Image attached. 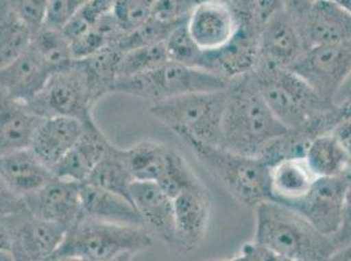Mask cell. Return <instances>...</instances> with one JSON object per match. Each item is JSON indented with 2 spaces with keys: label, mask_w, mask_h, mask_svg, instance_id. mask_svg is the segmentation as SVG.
I'll return each mask as SVG.
<instances>
[{
  "label": "cell",
  "mask_w": 351,
  "mask_h": 261,
  "mask_svg": "<svg viewBox=\"0 0 351 261\" xmlns=\"http://www.w3.org/2000/svg\"><path fill=\"white\" fill-rule=\"evenodd\" d=\"M130 197L143 219L145 228L164 243L173 247L175 206L173 199L155 182L134 180Z\"/></svg>",
  "instance_id": "e0dca14e"
},
{
  "label": "cell",
  "mask_w": 351,
  "mask_h": 261,
  "mask_svg": "<svg viewBox=\"0 0 351 261\" xmlns=\"http://www.w3.org/2000/svg\"><path fill=\"white\" fill-rule=\"evenodd\" d=\"M298 27L307 49L351 41V15L335 0H315Z\"/></svg>",
  "instance_id": "ac0fdd59"
},
{
  "label": "cell",
  "mask_w": 351,
  "mask_h": 261,
  "mask_svg": "<svg viewBox=\"0 0 351 261\" xmlns=\"http://www.w3.org/2000/svg\"><path fill=\"white\" fill-rule=\"evenodd\" d=\"M50 0H19L15 11L33 33L45 25Z\"/></svg>",
  "instance_id": "74e56055"
},
{
  "label": "cell",
  "mask_w": 351,
  "mask_h": 261,
  "mask_svg": "<svg viewBox=\"0 0 351 261\" xmlns=\"http://www.w3.org/2000/svg\"><path fill=\"white\" fill-rule=\"evenodd\" d=\"M332 133L338 139L341 146H343L351 165V116L342 119L332 130Z\"/></svg>",
  "instance_id": "ee69618b"
},
{
  "label": "cell",
  "mask_w": 351,
  "mask_h": 261,
  "mask_svg": "<svg viewBox=\"0 0 351 261\" xmlns=\"http://www.w3.org/2000/svg\"><path fill=\"white\" fill-rule=\"evenodd\" d=\"M199 183V178L194 174L189 163L173 149L168 167L158 184L173 199L184 189H191Z\"/></svg>",
  "instance_id": "836d02e7"
},
{
  "label": "cell",
  "mask_w": 351,
  "mask_h": 261,
  "mask_svg": "<svg viewBox=\"0 0 351 261\" xmlns=\"http://www.w3.org/2000/svg\"><path fill=\"white\" fill-rule=\"evenodd\" d=\"M227 87L228 83L214 73L169 59L148 72L118 77L114 93L158 102L195 92L221 90Z\"/></svg>",
  "instance_id": "52a82bcc"
},
{
  "label": "cell",
  "mask_w": 351,
  "mask_h": 261,
  "mask_svg": "<svg viewBox=\"0 0 351 261\" xmlns=\"http://www.w3.org/2000/svg\"><path fill=\"white\" fill-rule=\"evenodd\" d=\"M134 180L125 149L112 144L84 183L114 192L132 200L130 189Z\"/></svg>",
  "instance_id": "4316f807"
},
{
  "label": "cell",
  "mask_w": 351,
  "mask_h": 261,
  "mask_svg": "<svg viewBox=\"0 0 351 261\" xmlns=\"http://www.w3.org/2000/svg\"><path fill=\"white\" fill-rule=\"evenodd\" d=\"M290 70L325 101L336 103L338 92L351 76V41L309 47Z\"/></svg>",
  "instance_id": "9c48e42d"
},
{
  "label": "cell",
  "mask_w": 351,
  "mask_h": 261,
  "mask_svg": "<svg viewBox=\"0 0 351 261\" xmlns=\"http://www.w3.org/2000/svg\"><path fill=\"white\" fill-rule=\"evenodd\" d=\"M260 29L241 23L234 37L214 51H202L198 68L214 73L228 84L253 72L258 61Z\"/></svg>",
  "instance_id": "4fadbf2b"
},
{
  "label": "cell",
  "mask_w": 351,
  "mask_h": 261,
  "mask_svg": "<svg viewBox=\"0 0 351 261\" xmlns=\"http://www.w3.org/2000/svg\"><path fill=\"white\" fill-rule=\"evenodd\" d=\"M116 0H88L63 27L64 36L73 41L90 29L104 15L110 12Z\"/></svg>",
  "instance_id": "e575fe53"
},
{
  "label": "cell",
  "mask_w": 351,
  "mask_h": 261,
  "mask_svg": "<svg viewBox=\"0 0 351 261\" xmlns=\"http://www.w3.org/2000/svg\"><path fill=\"white\" fill-rule=\"evenodd\" d=\"M80 202L83 217L118 225L145 226L132 200L114 192L80 183Z\"/></svg>",
  "instance_id": "cb8c5ba5"
},
{
  "label": "cell",
  "mask_w": 351,
  "mask_h": 261,
  "mask_svg": "<svg viewBox=\"0 0 351 261\" xmlns=\"http://www.w3.org/2000/svg\"><path fill=\"white\" fill-rule=\"evenodd\" d=\"M253 73L267 106L286 128L313 127L326 133L345 119L337 103L325 101L291 70H256Z\"/></svg>",
  "instance_id": "7a4b0ae2"
},
{
  "label": "cell",
  "mask_w": 351,
  "mask_h": 261,
  "mask_svg": "<svg viewBox=\"0 0 351 261\" xmlns=\"http://www.w3.org/2000/svg\"><path fill=\"white\" fill-rule=\"evenodd\" d=\"M41 118L70 116L90 123L95 105L89 98L86 80L75 59L71 67L53 73L44 89L27 103Z\"/></svg>",
  "instance_id": "ba28073f"
},
{
  "label": "cell",
  "mask_w": 351,
  "mask_h": 261,
  "mask_svg": "<svg viewBox=\"0 0 351 261\" xmlns=\"http://www.w3.org/2000/svg\"><path fill=\"white\" fill-rule=\"evenodd\" d=\"M330 239L335 243L337 249L351 243V171L350 180H349V186H348L346 196H345L341 225H339V229L337 230L336 234H333L330 236Z\"/></svg>",
  "instance_id": "60d3db41"
},
{
  "label": "cell",
  "mask_w": 351,
  "mask_h": 261,
  "mask_svg": "<svg viewBox=\"0 0 351 261\" xmlns=\"http://www.w3.org/2000/svg\"><path fill=\"white\" fill-rule=\"evenodd\" d=\"M256 70H290L307 50L293 17L283 8L271 16L260 30Z\"/></svg>",
  "instance_id": "7c38bea8"
},
{
  "label": "cell",
  "mask_w": 351,
  "mask_h": 261,
  "mask_svg": "<svg viewBox=\"0 0 351 261\" xmlns=\"http://www.w3.org/2000/svg\"><path fill=\"white\" fill-rule=\"evenodd\" d=\"M304 157L278 161L270 166L271 200L278 203H295L306 196L316 180Z\"/></svg>",
  "instance_id": "d4e9b609"
},
{
  "label": "cell",
  "mask_w": 351,
  "mask_h": 261,
  "mask_svg": "<svg viewBox=\"0 0 351 261\" xmlns=\"http://www.w3.org/2000/svg\"><path fill=\"white\" fill-rule=\"evenodd\" d=\"M185 21L186 20L165 21V20L151 16L136 28L125 33L119 38L116 47L119 51L123 53V51L132 50L135 47H141V46L165 42V40L168 38V36L173 31V29Z\"/></svg>",
  "instance_id": "1f68e13d"
},
{
  "label": "cell",
  "mask_w": 351,
  "mask_h": 261,
  "mask_svg": "<svg viewBox=\"0 0 351 261\" xmlns=\"http://www.w3.org/2000/svg\"><path fill=\"white\" fill-rule=\"evenodd\" d=\"M304 159L317 178L338 176L351 170L350 160L332 130L312 140Z\"/></svg>",
  "instance_id": "83f0119b"
},
{
  "label": "cell",
  "mask_w": 351,
  "mask_h": 261,
  "mask_svg": "<svg viewBox=\"0 0 351 261\" xmlns=\"http://www.w3.org/2000/svg\"><path fill=\"white\" fill-rule=\"evenodd\" d=\"M180 139L237 202L256 208L263 202L271 200L270 166L265 161L223 146L206 144L189 136Z\"/></svg>",
  "instance_id": "5b68a950"
},
{
  "label": "cell",
  "mask_w": 351,
  "mask_h": 261,
  "mask_svg": "<svg viewBox=\"0 0 351 261\" xmlns=\"http://www.w3.org/2000/svg\"><path fill=\"white\" fill-rule=\"evenodd\" d=\"M0 253H10L11 255V238L10 232L0 218Z\"/></svg>",
  "instance_id": "bcb514c9"
},
{
  "label": "cell",
  "mask_w": 351,
  "mask_h": 261,
  "mask_svg": "<svg viewBox=\"0 0 351 261\" xmlns=\"http://www.w3.org/2000/svg\"><path fill=\"white\" fill-rule=\"evenodd\" d=\"M286 130L265 101L254 73L228 84L220 146L260 157L263 149Z\"/></svg>",
  "instance_id": "6da1fadb"
},
{
  "label": "cell",
  "mask_w": 351,
  "mask_h": 261,
  "mask_svg": "<svg viewBox=\"0 0 351 261\" xmlns=\"http://www.w3.org/2000/svg\"><path fill=\"white\" fill-rule=\"evenodd\" d=\"M87 124L70 116L44 118L33 136L29 148L41 162L53 170L82 137Z\"/></svg>",
  "instance_id": "d6986e66"
},
{
  "label": "cell",
  "mask_w": 351,
  "mask_h": 261,
  "mask_svg": "<svg viewBox=\"0 0 351 261\" xmlns=\"http://www.w3.org/2000/svg\"><path fill=\"white\" fill-rule=\"evenodd\" d=\"M51 74L29 46L19 58L0 68V90L16 101L28 103L44 89Z\"/></svg>",
  "instance_id": "ffe728a7"
},
{
  "label": "cell",
  "mask_w": 351,
  "mask_h": 261,
  "mask_svg": "<svg viewBox=\"0 0 351 261\" xmlns=\"http://www.w3.org/2000/svg\"><path fill=\"white\" fill-rule=\"evenodd\" d=\"M167 60H169V58L164 42L147 44L123 51L119 61V77L148 72Z\"/></svg>",
  "instance_id": "d6a6232c"
},
{
  "label": "cell",
  "mask_w": 351,
  "mask_h": 261,
  "mask_svg": "<svg viewBox=\"0 0 351 261\" xmlns=\"http://www.w3.org/2000/svg\"><path fill=\"white\" fill-rule=\"evenodd\" d=\"M151 14L165 21L186 20L191 11L204 0H149Z\"/></svg>",
  "instance_id": "8d00e7d4"
},
{
  "label": "cell",
  "mask_w": 351,
  "mask_h": 261,
  "mask_svg": "<svg viewBox=\"0 0 351 261\" xmlns=\"http://www.w3.org/2000/svg\"><path fill=\"white\" fill-rule=\"evenodd\" d=\"M0 176L11 191L24 200L47 184L54 174L30 148H25L0 157Z\"/></svg>",
  "instance_id": "7402d4cb"
},
{
  "label": "cell",
  "mask_w": 351,
  "mask_h": 261,
  "mask_svg": "<svg viewBox=\"0 0 351 261\" xmlns=\"http://www.w3.org/2000/svg\"><path fill=\"white\" fill-rule=\"evenodd\" d=\"M230 260L234 261H280L278 256L271 252L267 247L252 241L244 243L237 249V252L230 258Z\"/></svg>",
  "instance_id": "ab89813d"
},
{
  "label": "cell",
  "mask_w": 351,
  "mask_h": 261,
  "mask_svg": "<svg viewBox=\"0 0 351 261\" xmlns=\"http://www.w3.org/2000/svg\"><path fill=\"white\" fill-rule=\"evenodd\" d=\"M121 55L122 51L112 46L86 58L76 59L86 80L89 98L95 106L106 94L114 93Z\"/></svg>",
  "instance_id": "484cf974"
},
{
  "label": "cell",
  "mask_w": 351,
  "mask_h": 261,
  "mask_svg": "<svg viewBox=\"0 0 351 261\" xmlns=\"http://www.w3.org/2000/svg\"><path fill=\"white\" fill-rule=\"evenodd\" d=\"M226 105L227 87L152 102L149 114L178 137L189 136L206 144L220 146Z\"/></svg>",
  "instance_id": "8992f818"
},
{
  "label": "cell",
  "mask_w": 351,
  "mask_h": 261,
  "mask_svg": "<svg viewBox=\"0 0 351 261\" xmlns=\"http://www.w3.org/2000/svg\"><path fill=\"white\" fill-rule=\"evenodd\" d=\"M32 215L70 228L80 219V183L54 176L47 184L24 199Z\"/></svg>",
  "instance_id": "2e32d148"
},
{
  "label": "cell",
  "mask_w": 351,
  "mask_h": 261,
  "mask_svg": "<svg viewBox=\"0 0 351 261\" xmlns=\"http://www.w3.org/2000/svg\"><path fill=\"white\" fill-rule=\"evenodd\" d=\"M257 243L267 247L280 261L330 260L337 251L332 239L286 204L266 200L256 208Z\"/></svg>",
  "instance_id": "3957f363"
},
{
  "label": "cell",
  "mask_w": 351,
  "mask_h": 261,
  "mask_svg": "<svg viewBox=\"0 0 351 261\" xmlns=\"http://www.w3.org/2000/svg\"><path fill=\"white\" fill-rule=\"evenodd\" d=\"M25 208L21 197L14 193L0 176V218L7 217Z\"/></svg>",
  "instance_id": "b9f144b4"
},
{
  "label": "cell",
  "mask_w": 351,
  "mask_h": 261,
  "mask_svg": "<svg viewBox=\"0 0 351 261\" xmlns=\"http://www.w3.org/2000/svg\"><path fill=\"white\" fill-rule=\"evenodd\" d=\"M87 1L88 0H50L45 25L56 29H63V27Z\"/></svg>",
  "instance_id": "f35d334b"
},
{
  "label": "cell",
  "mask_w": 351,
  "mask_h": 261,
  "mask_svg": "<svg viewBox=\"0 0 351 261\" xmlns=\"http://www.w3.org/2000/svg\"><path fill=\"white\" fill-rule=\"evenodd\" d=\"M173 206L175 242L172 248L189 253L205 241L211 215V195L201 182L173 197Z\"/></svg>",
  "instance_id": "5bb4252c"
},
{
  "label": "cell",
  "mask_w": 351,
  "mask_h": 261,
  "mask_svg": "<svg viewBox=\"0 0 351 261\" xmlns=\"http://www.w3.org/2000/svg\"><path fill=\"white\" fill-rule=\"evenodd\" d=\"M172 152V146L152 140H143L125 149L134 179L155 183L165 173Z\"/></svg>",
  "instance_id": "f1b7e54d"
},
{
  "label": "cell",
  "mask_w": 351,
  "mask_h": 261,
  "mask_svg": "<svg viewBox=\"0 0 351 261\" xmlns=\"http://www.w3.org/2000/svg\"><path fill=\"white\" fill-rule=\"evenodd\" d=\"M239 25V16L230 0H204L186 18L191 38L204 51L223 47L234 37Z\"/></svg>",
  "instance_id": "9a60e30c"
},
{
  "label": "cell",
  "mask_w": 351,
  "mask_h": 261,
  "mask_svg": "<svg viewBox=\"0 0 351 261\" xmlns=\"http://www.w3.org/2000/svg\"><path fill=\"white\" fill-rule=\"evenodd\" d=\"M330 260L351 261V243L342 248H338Z\"/></svg>",
  "instance_id": "7dc6e473"
},
{
  "label": "cell",
  "mask_w": 351,
  "mask_h": 261,
  "mask_svg": "<svg viewBox=\"0 0 351 261\" xmlns=\"http://www.w3.org/2000/svg\"><path fill=\"white\" fill-rule=\"evenodd\" d=\"M337 105L341 107L345 118L351 116V76L350 79L341 87L336 97Z\"/></svg>",
  "instance_id": "f6af8a7d"
},
{
  "label": "cell",
  "mask_w": 351,
  "mask_h": 261,
  "mask_svg": "<svg viewBox=\"0 0 351 261\" xmlns=\"http://www.w3.org/2000/svg\"><path fill=\"white\" fill-rule=\"evenodd\" d=\"M43 119L27 103L0 90V157L29 148Z\"/></svg>",
  "instance_id": "603a6c76"
},
{
  "label": "cell",
  "mask_w": 351,
  "mask_h": 261,
  "mask_svg": "<svg viewBox=\"0 0 351 261\" xmlns=\"http://www.w3.org/2000/svg\"><path fill=\"white\" fill-rule=\"evenodd\" d=\"M17 3H19V0H0V11L15 10Z\"/></svg>",
  "instance_id": "c3c4849f"
},
{
  "label": "cell",
  "mask_w": 351,
  "mask_h": 261,
  "mask_svg": "<svg viewBox=\"0 0 351 261\" xmlns=\"http://www.w3.org/2000/svg\"><path fill=\"white\" fill-rule=\"evenodd\" d=\"M152 243V234L145 226L109 223L82 216L67 229L49 261L132 260Z\"/></svg>",
  "instance_id": "277c9868"
},
{
  "label": "cell",
  "mask_w": 351,
  "mask_h": 261,
  "mask_svg": "<svg viewBox=\"0 0 351 261\" xmlns=\"http://www.w3.org/2000/svg\"><path fill=\"white\" fill-rule=\"evenodd\" d=\"M33 31L14 10L0 11V68L19 58L32 42Z\"/></svg>",
  "instance_id": "4dcf8cb0"
},
{
  "label": "cell",
  "mask_w": 351,
  "mask_h": 261,
  "mask_svg": "<svg viewBox=\"0 0 351 261\" xmlns=\"http://www.w3.org/2000/svg\"><path fill=\"white\" fill-rule=\"evenodd\" d=\"M164 44L167 49L168 58L171 60L198 68L204 50H201L198 44H195L194 40L191 38L186 28V21L173 29L165 40Z\"/></svg>",
  "instance_id": "d590c367"
},
{
  "label": "cell",
  "mask_w": 351,
  "mask_h": 261,
  "mask_svg": "<svg viewBox=\"0 0 351 261\" xmlns=\"http://www.w3.org/2000/svg\"><path fill=\"white\" fill-rule=\"evenodd\" d=\"M110 146L112 143L97 123H88L82 137L53 167V174L76 183H84Z\"/></svg>",
  "instance_id": "44dd1931"
},
{
  "label": "cell",
  "mask_w": 351,
  "mask_h": 261,
  "mask_svg": "<svg viewBox=\"0 0 351 261\" xmlns=\"http://www.w3.org/2000/svg\"><path fill=\"white\" fill-rule=\"evenodd\" d=\"M335 1L351 15V0H335Z\"/></svg>",
  "instance_id": "681fc988"
},
{
  "label": "cell",
  "mask_w": 351,
  "mask_h": 261,
  "mask_svg": "<svg viewBox=\"0 0 351 261\" xmlns=\"http://www.w3.org/2000/svg\"><path fill=\"white\" fill-rule=\"evenodd\" d=\"M351 171V170H350ZM350 171L338 176L316 178L307 195L289 204L324 235L332 236L339 229Z\"/></svg>",
  "instance_id": "8fae6325"
},
{
  "label": "cell",
  "mask_w": 351,
  "mask_h": 261,
  "mask_svg": "<svg viewBox=\"0 0 351 261\" xmlns=\"http://www.w3.org/2000/svg\"><path fill=\"white\" fill-rule=\"evenodd\" d=\"M30 46L51 73L67 70L75 61L71 41L60 29L44 25L41 29L33 33Z\"/></svg>",
  "instance_id": "f546056e"
},
{
  "label": "cell",
  "mask_w": 351,
  "mask_h": 261,
  "mask_svg": "<svg viewBox=\"0 0 351 261\" xmlns=\"http://www.w3.org/2000/svg\"><path fill=\"white\" fill-rule=\"evenodd\" d=\"M8 260H14V258H12V255H10V253H0V261H8Z\"/></svg>",
  "instance_id": "f907efd6"
},
{
  "label": "cell",
  "mask_w": 351,
  "mask_h": 261,
  "mask_svg": "<svg viewBox=\"0 0 351 261\" xmlns=\"http://www.w3.org/2000/svg\"><path fill=\"white\" fill-rule=\"evenodd\" d=\"M1 219L10 232L11 255L16 261L50 260L69 229L32 215L27 206Z\"/></svg>",
  "instance_id": "30bf717a"
},
{
  "label": "cell",
  "mask_w": 351,
  "mask_h": 261,
  "mask_svg": "<svg viewBox=\"0 0 351 261\" xmlns=\"http://www.w3.org/2000/svg\"><path fill=\"white\" fill-rule=\"evenodd\" d=\"M315 0H282L283 10L291 16L293 21L298 24L311 8Z\"/></svg>",
  "instance_id": "7bdbcfd3"
}]
</instances>
